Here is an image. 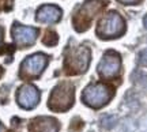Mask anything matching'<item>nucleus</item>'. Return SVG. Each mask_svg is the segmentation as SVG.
<instances>
[{"label": "nucleus", "instance_id": "9", "mask_svg": "<svg viewBox=\"0 0 147 132\" xmlns=\"http://www.w3.org/2000/svg\"><path fill=\"white\" fill-rule=\"evenodd\" d=\"M16 100H18V104L22 108L33 109L40 101V93H38V90L34 86L25 85L19 89L18 94H16Z\"/></svg>", "mask_w": 147, "mask_h": 132}, {"label": "nucleus", "instance_id": "11", "mask_svg": "<svg viewBox=\"0 0 147 132\" xmlns=\"http://www.w3.org/2000/svg\"><path fill=\"white\" fill-rule=\"evenodd\" d=\"M59 124L55 119L40 117L36 119L30 125V132H57Z\"/></svg>", "mask_w": 147, "mask_h": 132}, {"label": "nucleus", "instance_id": "15", "mask_svg": "<svg viewBox=\"0 0 147 132\" xmlns=\"http://www.w3.org/2000/svg\"><path fill=\"white\" fill-rule=\"evenodd\" d=\"M120 3H123V4H135V3H138L139 0H119Z\"/></svg>", "mask_w": 147, "mask_h": 132}, {"label": "nucleus", "instance_id": "17", "mask_svg": "<svg viewBox=\"0 0 147 132\" xmlns=\"http://www.w3.org/2000/svg\"><path fill=\"white\" fill-rule=\"evenodd\" d=\"M0 38H1V30H0Z\"/></svg>", "mask_w": 147, "mask_h": 132}, {"label": "nucleus", "instance_id": "13", "mask_svg": "<svg viewBox=\"0 0 147 132\" xmlns=\"http://www.w3.org/2000/svg\"><path fill=\"white\" fill-rule=\"evenodd\" d=\"M102 121H104V123L106 121V124H104V127L110 128L112 125H113V123H115V117H109V116H106V117H104V119H102Z\"/></svg>", "mask_w": 147, "mask_h": 132}, {"label": "nucleus", "instance_id": "5", "mask_svg": "<svg viewBox=\"0 0 147 132\" xmlns=\"http://www.w3.org/2000/svg\"><path fill=\"white\" fill-rule=\"evenodd\" d=\"M90 63V49L87 46H79L68 55L67 57V71L68 74H82L84 72Z\"/></svg>", "mask_w": 147, "mask_h": 132}, {"label": "nucleus", "instance_id": "12", "mask_svg": "<svg viewBox=\"0 0 147 132\" xmlns=\"http://www.w3.org/2000/svg\"><path fill=\"white\" fill-rule=\"evenodd\" d=\"M59 41V37L57 34L55 32H48L47 36L44 37V40H42V42L45 44V45H48V46H53V45H56Z\"/></svg>", "mask_w": 147, "mask_h": 132}, {"label": "nucleus", "instance_id": "10", "mask_svg": "<svg viewBox=\"0 0 147 132\" xmlns=\"http://www.w3.org/2000/svg\"><path fill=\"white\" fill-rule=\"evenodd\" d=\"M37 21L42 23H56L61 18V10L57 5L45 4L40 7L37 11Z\"/></svg>", "mask_w": 147, "mask_h": 132}, {"label": "nucleus", "instance_id": "3", "mask_svg": "<svg viewBox=\"0 0 147 132\" xmlns=\"http://www.w3.org/2000/svg\"><path fill=\"white\" fill-rule=\"evenodd\" d=\"M74 104V87L69 83H61L51 94L49 108L52 110L64 112L69 109Z\"/></svg>", "mask_w": 147, "mask_h": 132}, {"label": "nucleus", "instance_id": "1", "mask_svg": "<svg viewBox=\"0 0 147 132\" xmlns=\"http://www.w3.org/2000/svg\"><path fill=\"white\" fill-rule=\"evenodd\" d=\"M106 0H86L78 12L74 16V26L78 32H84L90 27L91 21L100 12L104 5H106Z\"/></svg>", "mask_w": 147, "mask_h": 132}, {"label": "nucleus", "instance_id": "6", "mask_svg": "<svg viewBox=\"0 0 147 132\" xmlns=\"http://www.w3.org/2000/svg\"><path fill=\"white\" fill-rule=\"evenodd\" d=\"M120 67H121L120 56L117 53L109 51V52L105 53V56L102 57V60L98 64V72L104 78H113V76L119 74Z\"/></svg>", "mask_w": 147, "mask_h": 132}, {"label": "nucleus", "instance_id": "8", "mask_svg": "<svg viewBox=\"0 0 147 132\" xmlns=\"http://www.w3.org/2000/svg\"><path fill=\"white\" fill-rule=\"evenodd\" d=\"M47 63H48V57L45 55H42V53H37V55L29 56L22 63V72L26 74L27 76H38L44 71V68L47 67Z\"/></svg>", "mask_w": 147, "mask_h": 132}, {"label": "nucleus", "instance_id": "7", "mask_svg": "<svg viewBox=\"0 0 147 132\" xmlns=\"http://www.w3.org/2000/svg\"><path fill=\"white\" fill-rule=\"evenodd\" d=\"M11 33H12V38H14L15 44L19 45V46L32 45L37 40V36H38V30L37 29L29 26H22L19 23H15L12 26Z\"/></svg>", "mask_w": 147, "mask_h": 132}, {"label": "nucleus", "instance_id": "16", "mask_svg": "<svg viewBox=\"0 0 147 132\" xmlns=\"http://www.w3.org/2000/svg\"><path fill=\"white\" fill-rule=\"evenodd\" d=\"M143 23H144V27L147 29V15L144 16V19H143Z\"/></svg>", "mask_w": 147, "mask_h": 132}, {"label": "nucleus", "instance_id": "4", "mask_svg": "<svg viewBox=\"0 0 147 132\" xmlns=\"http://www.w3.org/2000/svg\"><path fill=\"white\" fill-rule=\"evenodd\" d=\"M110 98H112V90L102 83H94L87 86L82 94V100L84 101V104L95 109L108 104Z\"/></svg>", "mask_w": 147, "mask_h": 132}, {"label": "nucleus", "instance_id": "2", "mask_svg": "<svg viewBox=\"0 0 147 132\" xmlns=\"http://www.w3.org/2000/svg\"><path fill=\"white\" fill-rule=\"evenodd\" d=\"M124 32H125V22L123 19V16L116 11H112L104 16L97 27V36L106 40L120 37Z\"/></svg>", "mask_w": 147, "mask_h": 132}, {"label": "nucleus", "instance_id": "14", "mask_svg": "<svg viewBox=\"0 0 147 132\" xmlns=\"http://www.w3.org/2000/svg\"><path fill=\"white\" fill-rule=\"evenodd\" d=\"M139 63L142 65H147V51H143L140 53V57H139Z\"/></svg>", "mask_w": 147, "mask_h": 132}]
</instances>
